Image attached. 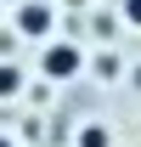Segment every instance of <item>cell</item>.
Listing matches in <instances>:
<instances>
[{"label": "cell", "mask_w": 141, "mask_h": 147, "mask_svg": "<svg viewBox=\"0 0 141 147\" xmlns=\"http://www.w3.org/2000/svg\"><path fill=\"white\" fill-rule=\"evenodd\" d=\"M119 11H124V23H136V28H141V0H124Z\"/></svg>", "instance_id": "obj_4"}, {"label": "cell", "mask_w": 141, "mask_h": 147, "mask_svg": "<svg viewBox=\"0 0 141 147\" xmlns=\"http://www.w3.org/2000/svg\"><path fill=\"white\" fill-rule=\"evenodd\" d=\"M17 28H23L28 40H45V34H51V6H40V0L23 6V11H17Z\"/></svg>", "instance_id": "obj_2"}, {"label": "cell", "mask_w": 141, "mask_h": 147, "mask_svg": "<svg viewBox=\"0 0 141 147\" xmlns=\"http://www.w3.org/2000/svg\"><path fill=\"white\" fill-rule=\"evenodd\" d=\"M6 91H17V68H0V96Z\"/></svg>", "instance_id": "obj_5"}, {"label": "cell", "mask_w": 141, "mask_h": 147, "mask_svg": "<svg viewBox=\"0 0 141 147\" xmlns=\"http://www.w3.org/2000/svg\"><path fill=\"white\" fill-rule=\"evenodd\" d=\"M79 62H85V57H79V45H68V40L45 45V57H40V68L51 74V79H73V74H79Z\"/></svg>", "instance_id": "obj_1"}, {"label": "cell", "mask_w": 141, "mask_h": 147, "mask_svg": "<svg viewBox=\"0 0 141 147\" xmlns=\"http://www.w3.org/2000/svg\"><path fill=\"white\" fill-rule=\"evenodd\" d=\"M0 147H11V142H6V136H0Z\"/></svg>", "instance_id": "obj_6"}, {"label": "cell", "mask_w": 141, "mask_h": 147, "mask_svg": "<svg viewBox=\"0 0 141 147\" xmlns=\"http://www.w3.org/2000/svg\"><path fill=\"white\" fill-rule=\"evenodd\" d=\"M79 147H107V130L102 125H85L79 130Z\"/></svg>", "instance_id": "obj_3"}]
</instances>
